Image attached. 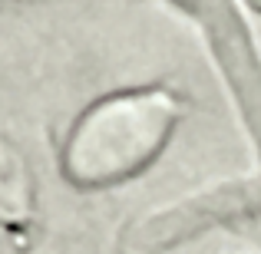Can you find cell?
I'll use <instances>...</instances> for the list:
<instances>
[{"label":"cell","instance_id":"cell-1","mask_svg":"<svg viewBox=\"0 0 261 254\" xmlns=\"http://www.w3.org/2000/svg\"><path fill=\"white\" fill-rule=\"evenodd\" d=\"M182 102L159 86L122 89L93 102L63 146V175L76 188H106L139 175L169 146Z\"/></svg>","mask_w":261,"mask_h":254},{"label":"cell","instance_id":"cell-2","mask_svg":"<svg viewBox=\"0 0 261 254\" xmlns=\"http://www.w3.org/2000/svg\"><path fill=\"white\" fill-rule=\"evenodd\" d=\"M172 4L202 30V40L215 57L218 73L261 159V53L238 4L235 0H172Z\"/></svg>","mask_w":261,"mask_h":254}]
</instances>
